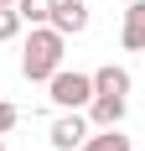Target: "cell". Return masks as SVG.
Instances as JSON below:
<instances>
[{"mask_svg":"<svg viewBox=\"0 0 145 151\" xmlns=\"http://www.w3.org/2000/svg\"><path fill=\"white\" fill-rule=\"evenodd\" d=\"M62 52H68V37L57 26H31L26 47H21V73L31 83H47V78L62 68Z\"/></svg>","mask_w":145,"mask_h":151,"instance_id":"obj_1","label":"cell"},{"mask_svg":"<svg viewBox=\"0 0 145 151\" xmlns=\"http://www.w3.org/2000/svg\"><path fill=\"white\" fill-rule=\"evenodd\" d=\"M47 99L57 109H88L93 104V73H78V68H57L47 78Z\"/></svg>","mask_w":145,"mask_h":151,"instance_id":"obj_2","label":"cell"},{"mask_svg":"<svg viewBox=\"0 0 145 151\" xmlns=\"http://www.w3.org/2000/svg\"><path fill=\"white\" fill-rule=\"evenodd\" d=\"M93 136V125H88L83 109H62L57 120H52V130H47V141H52V151H83V141Z\"/></svg>","mask_w":145,"mask_h":151,"instance_id":"obj_3","label":"cell"},{"mask_svg":"<svg viewBox=\"0 0 145 151\" xmlns=\"http://www.w3.org/2000/svg\"><path fill=\"white\" fill-rule=\"evenodd\" d=\"M124 109H130L124 94H93V104H88L83 115H88L93 130H114V125H124Z\"/></svg>","mask_w":145,"mask_h":151,"instance_id":"obj_4","label":"cell"},{"mask_svg":"<svg viewBox=\"0 0 145 151\" xmlns=\"http://www.w3.org/2000/svg\"><path fill=\"white\" fill-rule=\"evenodd\" d=\"M47 26H57L62 37H78V31H88V0H57Z\"/></svg>","mask_w":145,"mask_h":151,"instance_id":"obj_5","label":"cell"},{"mask_svg":"<svg viewBox=\"0 0 145 151\" xmlns=\"http://www.w3.org/2000/svg\"><path fill=\"white\" fill-rule=\"evenodd\" d=\"M119 42H124V52H145V0H130V5H124Z\"/></svg>","mask_w":145,"mask_h":151,"instance_id":"obj_6","label":"cell"},{"mask_svg":"<svg viewBox=\"0 0 145 151\" xmlns=\"http://www.w3.org/2000/svg\"><path fill=\"white\" fill-rule=\"evenodd\" d=\"M93 94H124V99H130V68L104 63L99 73H93Z\"/></svg>","mask_w":145,"mask_h":151,"instance_id":"obj_7","label":"cell"},{"mask_svg":"<svg viewBox=\"0 0 145 151\" xmlns=\"http://www.w3.org/2000/svg\"><path fill=\"white\" fill-rule=\"evenodd\" d=\"M83 151H135V146H130V136L114 125V130H93V136L83 141Z\"/></svg>","mask_w":145,"mask_h":151,"instance_id":"obj_8","label":"cell"},{"mask_svg":"<svg viewBox=\"0 0 145 151\" xmlns=\"http://www.w3.org/2000/svg\"><path fill=\"white\" fill-rule=\"evenodd\" d=\"M52 5H57V0H16V16H21L26 26H47V21H52Z\"/></svg>","mask_w":145,"mask_h":151,"instance_id":"obj_9","label":"cell"},{"mask_svg":"<svg viewBox=\"0 0 145 151\" xmlns=\"http://www.w3.org/2000/svg\"><path fill=\"white\" fill-rule=\"evenodd\" d=\"M21 26H26V21L16 16V5H11V11H0V42H11V37H21Z\"/></svg>","mask_w":145,"mask_h":151,"instance_id":"obj_10","label":"cell"},{"mask_svg":"<svg viewBox=\"0 0 145 151\" xmlns=\"http://www.w3.org/2000/svg\"><path fill=\"white\" fill-rule=\"evenodd\" d=\"M16 125H21V109H16L11 99H0V136H11Z\"/></svg>","mask_w":145,"mask_h":151,"instance_id":"obj_11","label":"cell"},{"mask_svg":"<svg viewBox=\"0 0 145 151\" xmlns=\"http://www.w3.org/2000/svg\"><path fill=\"white\" fill-rule=\"evenodd\" d=\"M11 5H16V0H0V11H11Z\"/></svg>","mask_w":145,"mask_h":151,"instance_id":"obj_12","label":"cell"},{"mask_svg":"<svg viewBox=\"0 0 145 151\" xmlns=\"http://www.w3.org/2000/svg\"><path fill=\"white\" fill-rule=\"evenodd\" d=\"M0 151H5V136H0Z\"/></svg>","mask_w":145,"mask_h":151,"instance_id":"obj_13","label":"cell"}]
</instances>
